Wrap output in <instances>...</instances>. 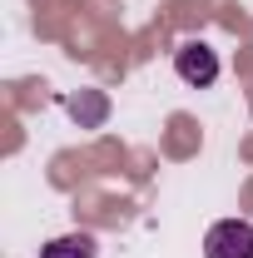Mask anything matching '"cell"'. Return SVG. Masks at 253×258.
I'll return each mask as SVG.
<instances>
[{"instance_id":"7a4b0ae2","label":"cell","mask_w":253,"mask_h":258,"mask_svg":"<svg viewBox=\"0 0 253 258\" xmlns=\"http://www.w3.org/2000/svg\"><path fill=\"white\" fill-rule=\"evenodd\" d=\"M174 70H179V80H184V85L204 90V85H214V80H219V55H214L204 40H189V45H179V50H174Z\"/></svg>"},{"instance_id":"3957f363","label":"cell","mask_w":253,"mask_h":258,"mask_svg":"<svg viewBox=\"0 0 253 258\" xmlns=\"http://www.w3.org/2000/svg\"><path fill=\"white\" fill-rule=\"evenodd\" d=\"M40 258H95V238L90 233H65V238H50Z\"/></svg>"},{"instance_id":"6da1fadb","label":"cell","mask_w":253,"mask_h":258,"mask_svg":"<svg viewBox=\"0 0 253 258\" xmlns=\"http://www.w3.org/2000/svg\"><path fill=\"white\" fill-rule=\"evenodd\" d=\"M204 258H253V224L248 219H223L204 233Z\"/></svg>"}]
</instances>
